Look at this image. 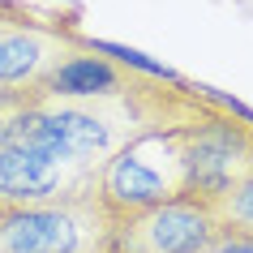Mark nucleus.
Instances as JSON below:
<instances>
[{"label":"nucleus","mask_w":253,"mask_h":253,"mask_svg":"<svg viewBox=\"0 0 253 253\" xmlns=\"http://www.w3.org/2000/svg\"><path fill=\"white\" fill-rule=\"evenodd\" d=\"M202 253H253V236H240V232H219V236H214Z\"/></svg>","instance_id":"nucleus-9"},{"label":"nucleus","mask_w":253,"mask_h":253,"mask_svg":"<svg viewBox=\"0 0 253 253\" xmlns=\"http://www.w3.org/2000/svg\"><path fill=\"white\" fill-rule=\"evenodd\" d=\"M180 133L185 129H155L112 155L99 168L94 198L107 211V219L150 211L159 202L185 198V159H180Z\"/></svg>","instance_id":"nucleus-1"},{"label":"nucleus","mask_w":253,"mask_h":253,"mask_svg":"<svg viewBox=\"0 0 253 253\" xmlns=\"http://www.w3.org/2000/svg\"><path fill=\"white\" fill-rule=\"evenodd\" d=\"M180 159H185V198L214 206L245 176H253V116L227 103L211 120L189 125L180 133Z\"/></svg>","instance_id":"nucleus-3"},{"label":"nucleus","mask_w":253,"mask_h":253,"mask_svg":"<svg viewBox=\"0 0 253 253\" xmlns=\"http://www.w3.org/2000/svg\"><path fill=\"white\" fill-rule=\"evenodd\" d=\"M90 39H82L69 22L56 17H30L17 26H0V90H39L43 78L86 52Z\"/></svg>","instance_id":"nucleus-6"},{"label":"nucleus","mask_w":253,"mask_h":253,"mask_svg":"<svg viewBox=\"0 0 253 253\" xmlns=\"http://www.w3.org/2000/svg\"><path fill=\"white\" fill-rule=\"evenodd\" d=\"M219 232L223 227L214 206L198 198H172L150 211L112 219L107 253H202Z\"/></svg>","instance_id":"nucleus-4"},{"label":"nucleus","mask_w":253,"mask_h":253,"mask_svg":"<svg viewBox=\"0 0 253 253\" xmlns=\"http://www.w3.org/2000/svg\"><path fill=\"white\" fill-rule=\"evenodd\" d=\"M99 168L43 146H0V206H43L94 193Z\"/></svg>","instance_id":"nucleus-5"},{"label":"nucleus","mask_w":253,"mask_h":253,"mask_svg":"<svg viewBox=\"0 0 253 253\" xmlns=\"http://www.w3.org/2000/svg\"><path fill=\"white\" fill-rule=\"evenodd\" d=\"M214 214H219V227H223V232L253 236V176H245L227 198L214 202Z\"/></svg>","instance_id":"nucleus-7"},{"label":"nucleus","mask_w":253,"mask_h":253,"mask_svg":"<svg viewBox=\"0 0 253 253\" xmlns=\"http://www.w3.org/2000/svg\"><path fill=\"white\" fill-rule=\"evenodd\" d=\"M26 103H30V90H0V146L13 142V125L26 112Z\"/></svg>","instance_id":"nucleus-8"},{"label":"nucleus","mask_w":253,"mask_h":253,"mask_svg":"<svg viewBox=\"0 0 253 253\" xmlns=\"http://www.w3.org/2000/svg\"><path fill=\"white\" fill-rule=\"evenodd\" d=\"M112 219L94 193L43 206H0V253H107Z\"/></svg>","instance_id":"nucleus-2"},{"label":"nucleus","mask_w":253,"mask_h":253,"mask_svg":"<svg viewBox=\"0 0 253 253\" xmlns=\"http://www.w3.org/2000/svg\"><path fill=\"white\" fill-rule=\"evenodd\" d=\"M30 9L26 4H17V0H0V26H17V22H30Z\"/></svg>","instance_id":"nucleus-10"}]
</instances>
